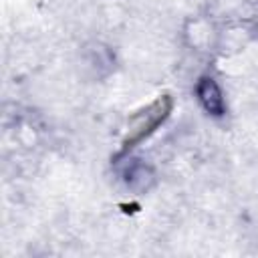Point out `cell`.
Wrapping results in <instances>:
<instances>
[{
	"label": "cell",
	"instance_id": "cell-2",
	"mask_svg": "<svg viewBox=\"0 0 258 258\" xmlns=\"http://www.w3.org/2000/svg\"><path fill=\"white\" fill-rule=\"evenodd\" d=\"M196 93L198 99L202 103V107L214 115V117H222L226 113V103H224V95L218 87V83L212 77H202L196 85Z\"/></svg>",
	"mask_w": 258,
	"mask_h": 258
},
{
	"label": "cell",
	"instance_id": "cell-1",
	"mask_svg": "<svg viewBox=\"0 0 258 258\" xmlns=\"http://www.w3.org/2000/svg\"><path fill=\"white\" fill-rule=\"evenodd\" d=\"M171 109H173V99L169 95H161L153 103H149L145 109L131 115L129 125H127V133L121 141V151L117 157L127 155L135 145H139L143 139H147L169 117Z\"/></svg>",
	"mask_w": 258,
	"mask_h": 258
}]
</instances>
